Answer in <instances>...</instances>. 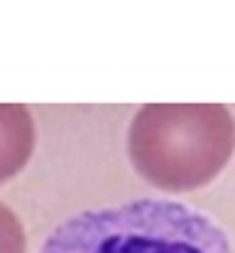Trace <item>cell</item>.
I'll return each instance as SVG.
<instances>
[{"label": "cell", "instance_id": "cell-1", "mask_svg": "<svg viewBox=\"0 0 235 253\" xmlns=\"http://www.w3.org/2000/svg\"><path fill=\"white\" fill-rule=\"evenodd\" d=\"M128 153L152 187L191 192L228 165L235 121L221 103H147L130 123Z\"/></svg>", "mask_w": 235, "mask_h": 253}, {"label": "cell", "instance_id": "cell-2", "mask_svg": "<svg viewBox=\"0 0 235 253\" xmlns=\"http://www.w3.org/2000/svg\"><path fill=\"white\" fill-rule=\"evenodd\" d=\"M39 253H231L226 231L174 199H137L62 221Z\"/></svg>", "mask_w": 235, "mask_h": 253}, {"label": "cell", "instance_id": "cell-3", "mask_svg": "<svg viewBox=\"0 0 235 253\" xmlns=\"http://www.w3.org/2000/svg\"><path fill=\"white\" fill-rule=\"evenodd\" d=\"M34 150V121L22 103H0V184L20 174Z\"/></svg>", "mask_w": 235, "mask_h": 253}, {"label": "cell", "instance_id": "cell-4", "mask_svg": "<svg viewBox=\"0 0 235 253\" xmlns=\"http://www.w3.org/2000/svg\"><path fill=\"white\" fill-rule=\"evenodd\" d=\"M0 253H25L22 224L2 202H0Z\"/></svg>", "mask_w": 235, "mask_h": 253}]
</instances>
